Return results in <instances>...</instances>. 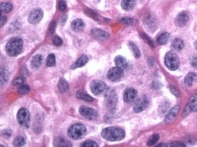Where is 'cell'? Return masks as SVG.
Listing matches in <instances>:
<instances>
[{
  "label": "cell",
  "mask_w": 197,
  "mask_h": 147,
  "mask_svg": "<svg viewBox=\"0 0 197 147\" xmlns=\"http://www.w3.org/2000/svg\"><path fill=\"white\" fill-rule=\"evenodd\" d=\"M101 136L108 141H118L125 137V131L120 127H109L102 130Z\"/></svg>",
  "instance_id": "1"
},
{
  "label": "cell",
  "mask_w": 197,
  "mask_h": 147,
  "mask_svg": "<svg viewBox=\"0 0 197 147\" xmlns=\"http://www.w3.org/2000/svg\"><path fill=\"white\" fill-rule=\"evenodd\" d=\"M22 45L23 42L21 38H13L6 45V52L10 56H16L21 52Z\"/></svg>",
  "instance_id": "2"
},
{
  "label": "cell",
  "mask_w": 197,
  "mask_h": 147,
  "mask_svg": "<svg viewBox=\"0 0 197 147\" xmlns=\"http://www.w3.org/2000/svg\"><path fill=\"white\" fill-rule=\"evenodd\" d=\"M85 131L86 128L84 125L82 124H75L70 127L68 130V135L71 139L76 140L82 138L85 133Z\"/></svg>",
  "instance_id": "3"
},
{
  "label": "cell",
  "mask_w": 197,
  "mask_h": 147,
  "mask_svg": "<svg viewBox=\"0 0 197 147\" xmlns=\"http://www.w3.org/2000/svg\"><path fill=\"white\" fill-rule=\"evenodd\" d=\"M164 63L167 68L171 71H175L180 66L179 58L174 52H168L165 56Z\"/></svg>",
  "instance_id": "4"
},
{
  "label": "cell",
  "mask_w": 197,
  "mask_h": 147,
  "mask_svg": "<svg viewBox=\"0 0 197 147\" xmlns=\"http://www.w3.org/2000/svg\"><path fill=\"white\" fill-rule=\"evenodd\" d=\"M105 103L107 108L110 110H113L114 109L117 100H118V97L116 91L113 89H109L105 94Z\"/></svg>",
  "instance_id": "5"
},
{
  "label": "cell",
  "mask_w": 197,
  "mask_h": 147,
  "mask_svg": "<svg viewBox=\"0 0 197 147\" xmlns=\"http://www.w3.org/2000/svg\"><path fill=\"white\" fill-rule=\"evenodd\" d=\"M17 120L21 126L27 127L30 123V114L28 110L22 108L17 113Z\"/></svg>",
  "instance_id": "6"
},
{
  "label": "cell",
  "mask_w": 197,
  "mask_h": 147,
  "mask_svg": "<svg viewBox=\"0 0 197 147\" xmlns=\"http://www.w3.org/2000/svg\"><path fill=\"white\" fill-rule=\"evenodd\" d=\"M123 75H124V71L120 67L116 66L108 71L107 77L110 81H116L120 80Z\"/></svg>",
  "instance_id": "7"
},
{
  "label": "cell",
  "mask_w": 197,
  "mask_h": 147,
  "mask_svg": "<svg viewBox=\"0 0 197 147\" xmlns=\"http://www.w3.org/2000/svg\"><path fill=\"white\" fill-rule=\"evenodd\" d=\"M79 112L84 118L89 120H94L98 116V114L95 109L85 106H82L79 107Z\"/></svg>",
  "instance_id": "8"
},
{
  "label": "cell",
  "mask_w": 197,
  "mask_h": 147,
  "mask_svg": "<svg viewBox=\"0 0 197 147\" xmlns=\"http://www.w3.org/2000/svg\"><path fill=\"white\" fill-rule=\"evenodd\" d=\"M91 90L94 95H100L105 90L107 86L105 83L101 81L95 80L91 83Z\"/></svg>",
  "instance_id": "9"
},
{
  "label": "cell",
  "mask_w": 197,
  "mask_h": 147,
  "mask_svg": "<svg viewBox=\"0 0 197 147\" xmlns=\"http://www.w3.org/2000/svg\"><path fill=\"white\" fill-rule=\"evenodd\" d=\"M44 13L41 9H35L32 10L29 15L28 22L32 24H38L42 19Z\"/></svg>",
  "instance_id": "10"
},
{
  "label": "cell",
  "mask_w": 197,
  "mask_h": 147,
  "mask_svg": "<svg viewBox=\"0 0 197 147\" xmlns=\"http://www.w3.org/2000/svg\"><path fill=\"white\" fill-rule=\"evenodd\" d=\"M149 101L147 96H143L142 97H141L134 105V111L136 113H139L144 111V110L148 107V105H149Z\"/></svg>",
  "instance_id": "11"
},
{
  "label": "cell",
  "mask_w": 197,
  "mask_h": 147,
  "mask_svg": "<svg viewBox=\"0 0 197 147\" xmlns=\"http://www.w3.org/2000/svg\"><path fill=\"white\" fill-rule=\"evenodd\" d=\"M189 20V15L185 11H183L178 15L175 18L176 25L179 27H183L186 25Z\"/></svg>",
  "instance_id": "12"
},
{
  "label": "cell",
  "mask_w": 197,
  "mask_h": 147,
  "mask_svg": "<svg viewBox=\"0 0 197 147\" xmlns=\"http://www.w3.org/2000/svg\"><path fill=\"white\" fill-rule=\"evenodd\" d=\"M91 35L94 38L98 41H104L108 38L109 35L107 32L100 29H94L91 30Z\"/></svg>",
  "instance_id": "13"
},
{
  "label": "cell",
  "mask_w": 197,
  "mask_h": 147,
  "mask_svg": "<svg viewBox=\"0 0 197 147\" xmlns=\"http://www.w3.org/2000/svg\"><path fill=\"white\" fill-rule=\"evenodd\" d=\"M137 96V91L133 88H127L124 92V100L126 103H132Z\"/></svg>",
  "instance_id": "14"
},
{
  "label": "cell",
  "mask_w": 197,
  "mask_h": 147,
  "mask_svg": "<svg viewBox=\"0 0 197 147\" xmlns=\"http://www.w3.org/2000/svg\"><path fill=\"white\" fill-rule=\"evenodd\" d=\"M71 27L74 32H80L84 30L85 24L81 19H76L72 21L71 24Z\"/></svg>",
  "instance_id": "15"
},
{
  "label": "cell",
  "mask_w": 197,
  "mask_h": 147,
  "mask_svg": "<svg viewBox=\"0 0 197 147\" xmlns=\"http://www.w3.org/2000/svg\"><path fill=\"white\" fill-rule=\"evenodd\" d=\"M179 111H180L179 105H176L174 107L172 108L171 109V111L169 112V113L166 117L165 122H166V123H170V122H171L172 120H173L175 118V116L177 115L178 113H179Z\"/></svg>",
  "instance_id": "16"
},
{
  "label": "cell",
  "mask_w": 197,
  "mask_h": 147,
  "mask_svg": "<svg viewBox=\"0 0 197 147\" xmlns=\"http://www.w3.org/2000/svg\"><path fill=\"white\" fill-rule=\"evenodd\" d=\"M114 62L117 67H120L122 69H127L128 67V62H127V60L125 59V58L121 56H116L114 60Z\"/></svg>",
  "instance_id": "17"
},
{
  "label": "cell",
  "mask_w": 197,
  "mask_h": 147,
  "mask_svg": "<svg viewBox=\"0 0 197 147\" xmlns=\"http://www.w3.org/2000/svg\"><path fill=\"white\" fill-rule=\"evenodd\" d=\"M88 58L87 56H85V55H82V56L79 57L76 61V62L73 64L71 68L74 69L78 68V67H82L85 65V64L88 62Z\"/></svg>",
  "instance_id": "18"
},
{
  "label": "cell",
  "mask_w": 197,
  "mask_h": 147,
  "mask_svg": "<svg viewBox=\"0 0 197 147\" xmlns=\"http://www.w3.org/2000/svg\"><path fill=\"white\" fill-rule=\"evenodd\" d=\"M135 4V0H122L121 5L124 10L130 11L134 8Z\"/></svg>",
  "instance_id": "19"
},
{
  "label": "cell",
  "mask_w": 197,
  "mask_h": 147,
  "mask_svg": "<svg viewBox=\"0 0 197 147\" xmlns=\"http://www.w3.org/2000/svg\"><path fill=\"white\" fill-rule=\"evenodd\" d=\"M188 106L190 108V111L197 112V94L193 95L190 98Z\"/></svg>",
  "instance_id": "20"
},
{
  "label": "cell",
  "mask_w": 197,
  "mask_h": 147,
  "mask_svg": "<svg viewBox=\"0 0 197 147\" xmlns=\"http://www.w3.org/2000/svg\"><path fill=\"white\" fill-rule=\"evenodd\" d=\"M42 63V56L40 54L34 56L32 60L31 65L33 68H38Z\"/></svg>",
  "instance_id": "21"
},
{
  "label": "cell",
  "mask_w": 197,
  "mask_h": 147,
  "mask_svg": "<svg viewBox=\"0 0 197 147\" xmlns=\"http://www.w3.org/2000/svg\"><path fill=\"white\" fill-rule=\"evenodd\" d=\"M58 88L61 92L64 93L69 89V84L63 78H61L59 79L58 82Z\"/></svg>",
  "instance_id": "22"
},
{
  "label": "cell",
  "mask_w": 197,
  "mask_h": 147,
  "mask_svg": "<svg viewBox=\"0 0 197 147\" xmlns=\"http://www.w3.org/2000/svg\"><path fill=\"white\" fill-rule=\"evenodd\" d=\"M76 97L79 99L86 101H92L94 100V98L88 94L85 93L83 91H78L76 94Z\"/></svg>",
  "instance_id": "23"
},
{
  "label": "cell",
  "mask_w": 197,
  "mask_h": 147,
  "mask_svg": "<svg viewBox=\"0 0 197 147\" xmlns=\"http://www.w3.org/2000/svg\"><path fill=\"white\" fill-rule=\"evenodd\" d=\"M55 146H72V144L63 138H57L55 140Z\"/></svg>",
  "instance_id": "24"
},
{
  "label": "cell",
  "mask_w": 197,
  "mask_h": 147,
  "mask_svg": "<svg viewBox=\"0 0 197 147\" xmlns=\"http://www.w3.org/2000/svg\"><path fill=\"white\" fill-rule=\"evenodd\" d=\"M169 38H170V33H164L158 37L157 39V42L160 45H164L166 43H167L169 40Z\"/></svg>",
  "instance_id": "25"
},
{
  "label": "cell",
  "mask_w": 197,
  "mask_h": 147,
  "mask_svg": "<svg viewBox=\"0 0 197 147\" xmlns=\"http://www.w3.org/2000/svg\"><path fill=\"white\" fill-rule=\"evenodd\" d=\"M172 46L177 51H181L184 47V42L181 39L177 38L172 42Z\"/></svg>",
  "instance_id": "26"
},
{
  "label": "cell",
  "mask_w": 197,
  "mask_h": 147,
  "mask_svg": "<svg viewBox=\"0 0 197 147\" xmlns=\"http://www.w3.org/2000/svg\"><path fill=\"white\" fill-rule=\"evenodd\" d=\"M0 9L3 13H10L13 9V5L10 3H3L0 5Z\"/></svg>",
  "instance_id": "27"
},
{
  "label": "cell",
  "mask_w": 197,
  "mask_h": 147,
  "mask_svg": "<svg viewBox=\"0 0 197 147\" xmlns=\"http://www.w3.org/2000/svg\"><path fill=\"white\" fill-rule=\"evenodd\" d=\"M196 74L195 73H189L185 78V83L189 86H191L195 81Z\"/></svg>",
  "instance_id": "28"
},
{
  "label": "cell",
  "mask_w": 197,
  "mask_h": 147,
  "mask_svg": "<svg viewBox=\"0 0 197 147\" xmlns=\"http://www.w3.org/2000/svg\"><path fill=\"white\" fill-rule=\"evenodd\" d=\"M25 139L22 136H18L13 140V145L17 147L23 146L25 145Z\"/></svg>",
  "instance_id": "29"
},
{
  "label": "cell",
  "mask_w": 197,
  "mask_h": 147,
  "mask_svg": "<svg viewBox=\"0 0 197 147\" xmlns=\"http://www.w3.org/2000/svg\"><path fill=\"white\" fill-rule=\"evenodd\" d=\"M9 78V72L5 68H2L1 69V84L3 85Z\"/></svg>",
  "instance_id": "30"
},
{
  "label": "cell",
  "mask_w": 197,
  "mask_h": 147,
  "mask_svg": "<svg viewBox=\"0 0 197 147\" xmlns=\"http://www.w3.org/2000/svg\"><path fill=\"white\" fill-rule=\"evenodd\" d=\"M130 47L131 48V50L132 51L135 57L137 58H139L141 56V52H140V51H139V48L137 47V46L135 44L133 43V42H130Z\"/></svg>",
  "instance_id": "31"
},
{
  "label": "cell",
  "mask_w": 197,
  "mask_h": 147,
  "mask_svg": "<svg viewBox=\"0 0 197 147\" xmlns=\"http://www.w3.org/2000/svg\"><path fill=\"white\" fill-rule=\"evenodd\" d=\"M55 64H56V61H55V56H54V54H49L46 60V65L48 67H53L55 65Z\"/></svg>",
  "instance_id": "32"
},
{
  "label": "cell",
  "mask_w": 197,
  "mask_h": 147,
  "mask_svg": "<svg viewBox=\"0 0 197 147\" xmlns=\"http://www.w3.org/2000/svg\"><path fill=\"white\" fill-rule=\"evenodd\" d=\"M159 139V136L158 134H154L149 139L147 142V145L149 146H152L155 145Z\"/></svg>",
  "instance_id": "33"
},
{
  "label": "cell",
  "mask_w": 197,
  "mask_h": 147,
  "mask_svg": "<svg viewBox=\"0 0 197 147\" xmlns=\"http://www.w3.org/2000/svg\"><path fill=\"white\" fill-rule=\"evenodd\" d=\"M30 91V88L26 85H22L18 88V92L21 95H26Z\"/></svg>",
  "instance_id": "34"
},
{
  "label": "cell",
  "mask_w": 197,
  "mask_h": 147,
  "mask_svg": "<svg viewBox=\"0 0 197 147\" xmlns=\"http://www.w3.org/2000/svg\"><path fill=\"white\" fill-rule=\"evenodd\" d=\"M121 22L126 24V25H133V24H135L136 23V20L135 19H133V18H122L121 20Z\"/></svg>",
  "instance_id": "35"
},
{
  "label": "cell",
  "mask_w": 197,
  "mask_h": 147,
  "mask_svg": "<svg viewBox=\"0 0 197 147\" xmlns=\"http://www.w3.org/2000/svg\"><path fill=\"white\" fill-rule=\"evenodd\" d=\"M82 146H84V147H96L98 146V145L93 141V140H86V141L84 142L82 145Z\"/></svg>",
  "instance_id": "36"
},
{
  "label": "cell",
  "mask_w": 197,
  "mask_h": 147,
  "mask_svg": "<svg viewBox=\"0 0 197 147\" xmlns=\"http://www.w3.org/2000/svg\"><path fill=\"white\" fill-rule=\"evenodd\" d=\"M24 79L21 77H18L16 78L15 80L13 81V84L15 86H18V85H22L24 84Z\"/></svg>",
  "instance_id": "37"
},
{
  "label": "cell",
  "mask_w": 197,
  "mask_h": 147,
  "mask_svg": "<svg viewBox=\"0 0 197 147\" xmlns=\"http://www.w3.org/2000/svg\"><path fill=\"white\" fill-rule=\"evenodd\" d=\"M53 43L57 46L61 45V44H62V42H63L62 39H61L60 38H59V36H55L53 38Z\"/></svg>",
  "instance_id": "38"
},
{
  "label": "cell",
  "mask_w": 197,
  "mask_h": 147,
  "mask_svg": "<svg viewBox=\"0 0 197 147\" xmlns=\"http://www.w3.org/2000/svg\"><path fill=\"white\" fill-rule=\"evenodd\" d=\"M66 8V3L65 0H60L59 3V9L60 11H64Z\"/></svg>",
  "instance_id": "39"
},
{
  "label": "cell",
  "mask_w": 197,
  "mask_h": 147,
  "mask_svg": "<svg viewBox=\"0 0 197 147\" xmlns=\"http://www.w3.org/2000/svg\"><path fill=\"white\" fill-rule=\"evenodd\" d=\"M55 28H56V22L55 21H52L50 24H49V31L51 34H53L55 32Z\"/></svg>",
  "instance_id": "40"
},
{
  "label": "cell",
  "mask_w": 197,
  "mask_h": 147,
  "mask_svg": "<svg viewBox=\"0 0 197 147\" xmlns=\"http://www.w3.org/2000/svg\"><path fill=\"white\" fill-rule=\"evenodd\" d=\"M162 87L161 84L157 82V81H154L152 84H151V87L152 89L155 90H158L159 88H161Z\"/></svg>",
  "instance_id": "41"
},
{
  "label": "cell",
  "mask_w": 197,
  "mask_h": 147,
  "mask_svg": "<svg viewBox=\"0 0 197 147\" xmlns=\"http://www.w3.org/2000/svg\"><path fill=\"white\" fill-rule=\"evenodd\" d=\"M2 136L5 138H9L11 136V131L9 130H3L2 132Z\"/></svg>",
  "instance_id": "42"
},
{
  "label": "cell",
  "mask_w": 197,
  "mask_h": 147,
  "mask_svg": "<svg viewBox=\"0 0 197 147\" xmlns=\"http://www.w3.org/2000/svg\"><path fill=\"white\" fill-rule=\"evenodd\" d=\"M141 36H142L143 39L144 40H145V41L147 42L148 44L151 45V46L152 47V41L149 38V37H148L146 34H144V33L141 35Z\"/></svg>",
  "instance_id": "43"
},
{
  "label": "cell",
  "mask_w": 197,
  "mask_h": 147,
  "mask_svg": "<svg viewBox=\"0 0 197 147\" xmlns=\"http://www.w3.org/2000/svg\"><path fill=\"white\" fill-rule=\"evenodd\" d=\"M170 91H171V92L173 94L174 96H179V92H178L177 90L175 87H170Z\"/></svg>",
  "instance_id": "44"
},
{
  "label": "cell",
  "mask_w": 197,
  "mask_h": 147,
  "mask_svg": "<svg viewBox=\"0 0 197 147\" xmlns=\"http://www.w3.org/2000/svg\"><path fill=\"white\" fill-rule=\"evenodd\" d=\"M171 146H176V147H180V146H185V145L183 143H180V142H174L173 143L171 144Z\"/></svg>",
  "instance_id": "45"
},
{
  "label": "cell",
  "mask_w": 197,
  "mask_h": 147,
  "mask_svg": "<svg viewBox=\"0 0 197 147\" xmlns=\"http://www.w3.org/2000/svg\"><path fill=\"white\" fill-rule=\"evenodd\" d=\"M192 65L196 69H197V58H193L192 60Z\"/></svg>",
  "instance_id": "46"
},
{
  "label": "cell",
  "mask_w": 197,
  "mask_h": 147,
  "mask_svg": "<svg viewBox=\"0 0 197 147\" xmlns=\"http://www.w3.org/2000/svg\"><path fill=\"white\" fill-rule=\"evenodd\" d=\"M6 20H7V18H6L5 16H1V26H3V25L6 22Z\"/></svg>",
  "instance_id": "47"
},
{
  "label": "cell",
  "mask_w": 197,
  "mask_h": 147,
  "mask_svg": "<svg viewBox=\"0 0 197 147\" xmlns=\"http://www.w3.org/2000/svg\"><path fill=\"white\" fill-rule=\"evenodd\" d=\"M159 146H166V145H165V144H160Z\"/></svg>",
  "instance_id": "48"
},
{
  "label": "cell",
  "mask_w": 197,
  "mask_h": 147,
  "mask_svg": "<svg viewBox=\"0 0 197 147\" xmlns=\"http://www.w3.org/2000/svg\"><path fill=\"white\" fill-rule=\"evenodd\" d=\"M195 47H196V48L197 49V41L195 42Z\"/></svg>",
  "instance_id": "49"
}]
</instances>
